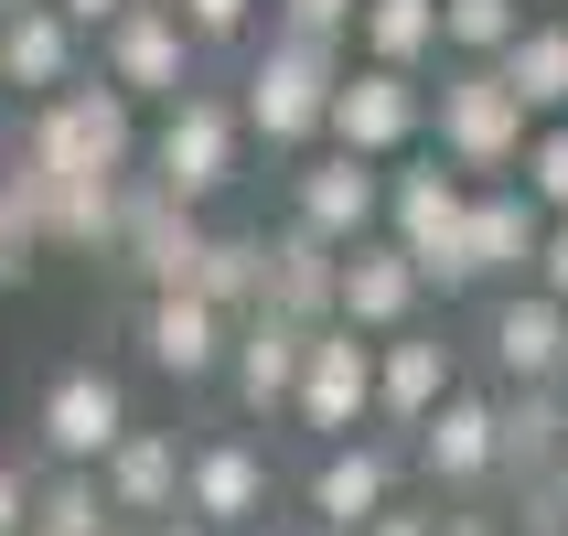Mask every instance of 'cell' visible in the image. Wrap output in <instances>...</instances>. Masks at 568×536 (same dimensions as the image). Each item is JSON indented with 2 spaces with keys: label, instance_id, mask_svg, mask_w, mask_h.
Wrapping results in <instances>:
<instances>
[{
  "label": "cell",
  "instance_id": "6da1fadb",
  "mask_svg": "<svg viewBox=\"0 0 568 536\" xmlns=\"http://www.w3.org/2000/svg\"><path fill=\"white\" fill-rule=\"evenodd\" d=\"M333 75H344V43H312V32H280V22H268L225 108H236V129H247V140H268V151H312Z\"/></svg>",
  "mask_w": 568,
  "mask_h": 536
},
{
  "label": "cell",
  "instance_id": "7a4b0ae2",
  "mask_svg": "<svg viewBox=\"0 0 568 536\" xmlns=\"http://www.w3.org/2000/svg\"><path fill=\"white\" fill-rule=\"evenodd\" d=\"M22 161H32V172H54V183H119L129 161H140V108H129L108 75H75V87L32 97Z\"/></svg>",
  "mask_w": 568,
  "mask_h": 536
},
{
  "label": "cell",
  "instance_id": "3957f363",
  "mask_svg": "<svg viewBox=\"0 0 568 536\" xmlns=\"http://www.w3.org/2000/svg\"><path fill=\"white\" fill-rule=\"evenodd\" d=\"M462 193H473V183H462L429 140H418V151H397V161H376V236H386V247H408L418 290H440V301H462V269H450Z\"/></svg>",
  "mask_w": 568,
  "mask_h": 536
},
{
  "label": "cell",
  "instance_id": "277c9868",
  "mask_svg": "<svg viewBox=\"0 0 568 536\" xmlns=\"http://www.w3.org/2000/svg\"><path fill=\"white\" fill-rule=\"evenodd\" d=\"M526 108L505 97V75L494 64H440V87H429V151L462 172V183H515V151H526Z\"/></svg>",
  "mask_w": 568,
  "mask_h": 536
},
{
  "label": "cell",
  "instance_id": "5b68a950",
  "mask_svg": "<svg viewBox=\"0 0 568 536\" xmlns=\"http://www.w3.org/2000/svg\"><path fill=\"white\" fill-rule=\"evenodd\" d=\"M236 172H247V129H236V108H225L215 87H183L172 108H161V129H151V183L204 215Z\"/></svg>",
  "mask_w": 568,
  "mask_h": 536
},
{
  "label": "cell",
  "instance_id": "8992f818",
  "mask_svg": "<svg viewBox=\"0 0 568 536\" xmlns=\"http://www.w3.org/2000/svg\"><path fill=\"white\" fill-rule=\"evenodd\" d=\"M418 129H429V75H397V64H365L354 54L322 97V140L354 161H397L418 151Z\"/></svg>",
  "mask_w": 568,
  "mask_h": 536
},
{
  "label": "cell",
  "instance_id": "52a82bcc",
  "mask_svg": "<svg viewBox=\"0 0 568 536\" xmlns=\"http://www.w3.org/2000/svg\"><path fill=\"white\" fill-rule=\"evenodd\" d=\"M193 64H204V43L172 22V0H129L119 22H97V75H108L129 108H172L183 87H204Z\"/></svg>",
  "mask_w": 568,
  "mask_h": 536
},
{
  "label": "cell",
  "instance_id": "ba28073f",
  "mask_svg": "<svg viewBox=\"0 0 568 536\" xmlns=\"http://www.w3.org/2000/svg\"><path fill=\"white\" fill-rule=\"evenodd\" d=\"M312 441H354V429H376V344L344 333V322H312V344H301V376H290V408Z\"/></svg>",
  "mask_w": 568,
  "mask_h": 536
},
{
  "label": "cell",
  "instance_id": "9c48e42d",
  "mask_svg": "<svg viewBox=\"0 0 568 536\" xmlns=\"http://www.w3.org/2000/svg\"><path fill=\"white\" fill-rule=\"evenodd\" d=\"M193 247H204V215L172 204L151 172H129V183H119V236H108V257H119L140 290H183V280H193Z\"/></svg>",
  "mask_w": 568,
  "mask_h": 536
},
{
  "label": "cell",
  "instance_id": "30bf717a",
  "mask_svg": "<svg viewBox=\"0 0 568 536\" xmlns=\"http://www.w3.org/2000/svg\"><path fill=\"white\" fill-rule=\"evenodd\" d=\"M537 204L515 183H473L462 193V225H450V269H462V290H515L526 280V257H537Z\"/></svg>",
  "mask_w": 568,
  "mask_h": 536
},
{
  "label": "cell",
  "instance_id": "8fae6325",
  "mask_svg": "<svg viewBox=\"0 0 568 536\" xmlns=\"http://www.w3.org/2000/svg\"><path fill=\"white\" fill-rule=\"evenodd\" d=\"M418 312H429V290H418L408 247H386V236H354V247H333V322H344V333L386 344V333H408Z\"/></svg>",
  "mask_w": 568,
  "mask_h": 536
},
{
  "label": "cell",
  "instance_id": "7c38bea8",
  "mask_svg": "<svg viewBox=\"0 0 568 536\" xmlns=\"http://www.w3.org/2000/svg\"><path fill=\"white\" fill-rule=\"evenodd\" d=\"M268 494H280V473H268V451L236 441V429L183 451V515H193L204 536H247L257 515H268Z\"/></svg>",
  "mask_w": 568,
  "mask_h": 536
},
{
  "label": "cell",
  "instance_id": "4fadbf2b",
  "mask_svg": "<svg viewBox=\"0 0 568 536\" xmlns=\"http://www.w3.org/2000/svg\"><path fill=\"white\" fill-rule=\"evenodd\" d=\"M129 429V386L108 376V365H64L54 386H43V408H32V441H43V462H64V473H97V451Z\"/></svg>",
  "mask_w": 568,
  "mask_h": 536
},
{
  "label": "cell",
  "instance_id": "5bb4252c",
  "mask_svg": "<svg viewBox=\"0 0 568 536\" xmlns=\"http://www.w3.org/2000/svg\"><path fill=\"white\" fill-rule=\"evenodd\" d=\"M97 494H108L119 526H161V515H183V441L129 418L119 441L97 451Z\"/></svg>",
  "mask_w": 568,
  "mask_h": 536
},
{
  "label": "cell",
  "instance_id": "9a60e30c",
  "mask_svg": "<svg viewBox=\"0 0 568 536\" xmlns=\"http://www.w3.org/2000/svg\"><path fill=\"white\" fill-rule=\"evenodd\" d=\"M290 225L322 236V247H354V236H376V161H354L322 140L301 172H290Z\"/></svg>",
  "mask_w": 568,
  "mask_h": 536
},
{
  "label": "cell",
  "instance_id": "2e32d148",
  "mask_svg": "<svg viewBox=\"0 0 568 536\" xmlns=\"http://www.w3.org/2000/svg\"><path fill=\"white\" fill-rule=\"evenodd\" d=\"M225 333H236V322H225L215 301H193V290H151V301H140V354H151V376H172V386H215L225 376Z\"/></svg>",
  "mask_w": 568,
  "mask_h": 536
},
{
  "label": "cell",
  "instance_id": "e0dca14e",
  "mask_svg": "<svg viewBox=\"0 0 568 536\" xmlns=\"http://www.w3.org/2000/svg\"><path fill=\"white\" fill-rule=\"evenodd\" d=\"M301 505H312V526L322 536H354L376 505H397V451L386 441H322V462H312V483H301Z\"/></svg>",
  "mask_w": 568,
  "mask_h": 536
},
{
  "label": "cell",
  "instance_id": "ac0fdd59",
  "mask_svg": "<svg viewBox=\"0 0 568 536\" xmlns=\"http://www.w3.org/2000/svg\"><path fill=\"white\" fill-rule=\"evenodd\" d=\"M301 344H312V322L290 312H236V333H225V386H236V408L247 418H280L290 408V376H301Z\"/></svg>",
  "mask_w": 568,
  "mask_h": 536
},
{
  "label": "cell",
  "instance_id": "d6986e66",
  "mask_svg": "<svg viewBox=\"0 0 568 536\" xmlns=\"http://www.w3.org/2000/svg\"><path fill=\"white\" fill-rule=\"evenodd\" d=\"M408 451H418V473L440 483V494H483V483H494V397L450 386L440 408L408 429Z\"/></svg>",
  "mask_w": 568,
  "mask_h": 536
},
{
  "label": "cell",
  "instance_id": "ffe728a7",
  "mask_svg": "<svg viewBox=\"0 0 568 536\" xmlns=\"http://www.w3.org/2000/svg\"><path fill=\"white\" fill-rule=\"evenodd\" d=\"M450 386H462V354H450L429 322L386 333V344H376V429H418V418L440 408Z\"/></svg>",
  "mask_w": 568,
  "mask_h": 536
},
{
  "label": "cell",
  "instance_id": "44dd1931",
  "mask_svg": "<svg viewBox=\"0 0 568 536\" xmlns=\"http://www.w3.org/2000/svg\"><path fill=\"white\" fill-rule=\"evenodd\" d=\"M87 75V32L64 22L54 0H22V11H0V87L11 97H54Z\"/></svg>",
  "mask_w": 568,
  "mask_h": 536
},
{
  "label": "cell",
  "instance_id": "7402d4cb",
  "mask_svg": "<svg viewBox=\"0 0 568 536\" xmlns=\"http://www.w3.org/2000/svg\"><path fill=\"white\" fill-rule=\"evenodd\" d=\"M558 333H568V312L526 280L494 290V312H483V354H494L505 386H558Z\"/></svg>",
  "mask_w": 568,
  "mask_h": 536
},
{
  "label": "cell",
  "instance_id": "603a6c76",
  "mask_svg": "<svg viewBox=\"0 0 568 536\" xmlns=\"http://www.w3.org/2000/svg\"><path fill=\"white\" fill-rule=\"evenodd\" d=\"M558 451H568V397L558 386H505V397H494V473L547 483Z\"/></svg>",
  "mask_w": 568,
  "mask_h": 536
},
{
  "label": "cell",
  "instance_id": "cb8c5ba5",
  "mask_svg": "<svg viewBox=\"0 0 568 536\" xmlns=\"http://www.w3.org/2000/svg\"><path fill=\"white\" fill-rule=\"evenodd\" d=\"M494 75H505V97L526 108V119H568V22L558 11H526L515 43L494 54Z\"/></svg>",
  "mask_w": 568,
  "mask_h": 536
},
{
  "label": "cell",
  "instance_id": "d4e9b609",
  "mask_svg": "<svg viewBox=\"0 0 568 536\" xmlns=\"http://www.w3.org/2000/svg\"><path fill=\"white\" fill-rule=\"evenodd\" d=\"M365 64H397V75H429L440 64V0H354V32H344Z\"/></svg>",
  "mask_w": 568,
  "mask_h": 536
},
{
  "label": "cell",
  "instance_id": "484cf974",
  "mask_svg": "<svg viewBox=\"0 0 568 536\" xmlns=\"http://www.w3.org/2000/svg\"><path fill=\"white\" fill-rule=\"evenodd\" d=\"M257 301L290 312V322H333V247L301 236V225H280L268 236V269H257Z\"/></svg>",
  "mask_w": 568,
  "mask_h": 536
},
{
  "label": "cell",
  "instance_id": "4316f807",
  "mask_svg": "<svg viewBox=\"0 0 568 536\" xmlns=\"http://www.w3.org/2000/svg\"><path fill=\"white\" fill-rule=\"evenodd\" d=\"M257 269H268V236H215V225H204V247H193V301H215L225 322L236 312H257Z\"/></svg>",
  "mask_w": 568,
  "mask_h": 536
},
{
  "label": "cell",
  "instance_id": "83f0119b",
  "mask_svg": "<svg viewBox=\"0 0 568 536\" xmlns=\"http://www.w3.org/2000/svg\"><path fill=\"white\" fill-rule=\"evenodd\" d=\"M526 22V0H440V64H494Z\"/></svg>",
  "mask_w": 568,
  "mask_h": 536
},
{
  "label": "cell",
  "instance_id": "f1b7e54d",
  "mask_svg": "<svg viewBox=\"0 0 568 536\" xmlns=\"http://www.w3.org/2000/svg\"><path fill=\"white\" fill-rule=\"evenodd\" d=\"M119 515H108V494H97V473H43L32 483V536H108Z\"/></svg>",
  "mask_w": 568,
  "mask_h": 536
},
{
  "label": "cell",
  "instance_id": "f546056e",
  "mask_svg": "<svg viewBox=\"0 0 568 536\" xmlns=\"http://www.w3.org/2000/svg\"><path fill=\"white\" fill-rule=\"evenodd\" d=\"M515 193H526L537 215H568V119H537V129H526V151H515Z\"/></svg>",
  "mask_w": 568,
  "mask_h": 536
},
{
  "label": "cell",
  "instance_id": "4dcf8cb0",
  "mask_svg": "<svg viewBox=\"0 0 568 536\" xmlns=\"http://www.w3.org/2000/svg\"><path fill=\"white\" fill-rule=\"evenodd\" d=\"M257 11H268V0H172V22H183L193 43H257Z\"/></svg>",
  "mask_w": 568,
  "mask_h": 536
},
{
  "label": "cell",
  "instance_id": "1f68e13d",
  "mask_svg": "<svg viewBox=\"0 0 568 536\" xmlns=\"http://www.w3.org/2000/svg\"><path fill=\"white\" fill-rule=\"evenodd\" d=\"M526 290H547V301L568 312V215H547V225H537V257H526Z\"/></svg>",
  "mask_w": 568,
  "mask_h": 536
},
{
  "label": "cell",
  "instance_id": "d6a6232c",
  "mask_svg": "<svg viewBox=\"0 0 568 536\" xmlns=\"http://www.w3.org/2000/svg\"><path fill=\"white\" fill-rule=\"evenodd\" d=\"M280 11V32H312V43H344L354 32V0H268Z\"/></svg>",
  "mask_w": 568,
  "mask_h": 536
},
{
  "label": "cell",
  "instance_id": "836d02e7",
  "mask_svg": "<svg viewBox=\"0 0 568 536\" xmlns=\"http://www.w3.org/2000/svg\"><path fill=\"white\" fill-rule=\"evenodd\" d=\"M429 526H440V505H376L354 536H429Z\"/></svg>",
  "mask_w": 568,
  "mask_h": 536
},
{
  "label": "cell",
  "instance_id": "e575fe53",
  "mask_svg": "<svg viewBox=\"0 0 568 536\" xmlns=\"http://www.w3.org/2000/svg\"><path fill=\"white\" fill-rule=\"evenodd\" d=\"M22 526H32V473L0 462V536H22Z\"/></svg>",
  "mask_w": 568,
  "mask_h": 536
},
{
  "label": "cell",
  "instance_id": "d590c367",
  "mask_svg": "<svg viewBox=\"0 0 568 536\" xmlns=\"http://www.w3.org/2000/svg\"><path fill=\"white\" fill-rule=\"evenodd\" d=\"M54 11H64V22H75V32H97V22H119L129 0H54Z\"/></svg>",
  "mask_w": 568,
  "mask_h": 536
},
{
  "label": "cell",
  "instance_id": "8d00e7d4",
  "mask_svg": "<svg viewBox=\"0 0 568 536\" xmlns=\"http://www.w3.org/2000/svg\"><path fill=\"white\" fill-rule=\"evenodd\" d=\"M22 269H32V247L11 236V225H0V290H22Z\"/></svg>",
  "mask_w": 568,
  "mask_h": 536
},
{
  "label": "cell",
  "instance_id": "74e56055",
  "mask_svg": "<svg viewBox=\"0 0 568 536\" xmlns=\"http://www.w3.org/2000/svg\"><path fill=\"white\" fill-rule=\"evenodd\" d=\"M429 536H505V515H440Z\"/></svg>",
  "mask_w": 568,
  "mask_h": 536
},
{
  "label": "cell",
  "instance_id": "f35d334b",
  "mask_svg": "<svg viewBox=\"0 0 568 536\" xmlns=\"http://www.w3.org/2000/svg\"><path fill=\"white\" fill-rule=\"evenodd\" d=\"M140 536H204V526H193V515H161V526H140Z\"/></svg>",
  "mask_w": 568,
  "mask_h": 536
},
{
  "label": "cell",
  "instance_id": "ab89813d",
  "mask_svg": "<svg viewBox=\"0 0 568 536\" xmlns=\"http://www.w3.org/2000/svg\"><path fill=\"white\" fill-rule=\"evenodd\" d=\"M247 536H312V526H268V515H257V526H247Z\"/></svg>",
  "mask_w": 568,
  "mask_h": 536
},
{
  "label": "cell",
  "instance_id": "60d3db41",
  "mask_svg": "<svg viewBox=\"0 0 568 536\" xmlns=\"http://www.w3.org/2000/svg\"><path fill=\"white\" fill-rule=\"evenodd\" d=\"M558 397H568V333H558Z\"/></svg>",
  "mask_w": 568,
  "mask_h": 536
},
{
  "label": "cell",
  "instance_id": "b9f144b4",
  "mask_svg": "<svg viewBox=\"0 0 568 536\" xmlns=\"http://www.w3.org/2000/svg\"><path fill=\"white\" fill-rule=\"evenodd\" d=\"M547 483H558V494H568V451H558V473H547Z\"/></svg>",
  "mask_w": 568,
  "mask_h": 536
},
{
  "label": "cell",
  "instance_id": "7bdbcfd3",
  "mask_svg": "<svg viewBox=\"0 0 568 536\" xmlns=\"http://www.w3.org/2000/svg\"><path fill=\"white\" fill-rule=\"evenodd\" d=\"M108 536H140V526H108Z\"/></svg>",
  "mask_w": 568,
  "mask_h": 536
},
{
  "label": "cell",
  "instance_id": "ee69618b",
  "mask_svg": "<svg viewBox=\"0 0 568 536\" xmlns=\"http://www.w3.org/2000/svg\"><path fill=\"white\" fill-rule=\"evenodd\" d=\"M0 11H22V0H0Z\"/></svg>",
  "mask_w": 568,
  "mask_h": 536
},
{
  "label": "cell",
  "instance_id": "f6af8a7d",
  "mask_svg": "<svg viewBox=\"0 0 568 536\" xmlns=\"http://www.w3.org/2000/svg\"><path fill=\"white\" fill-rule=\"evenodd\" d=\"M558 22H568V0H558Z\"/></svg>",
  "mask_w": 568,
  "mask_h": 536
},
{
  "label": "cell",
  "instance_id": "bcb514c9",
  "mask_svg": "<svg viewBox=\"0 0 568 536\" xmlns=\"http://www.w3.org/2000/svg\"><path fill=\"white\" fill-rule=\"evenodd\" d=\"M526 11H537V0H526Z\"/></svg>",
  "mask_w": 568,
  "mask_h": 536
},
{
  "label": "cell",
  "instance_id": "7dc6e473",
  "mask_svg": "<svg viewBox=\"0 0 568 536\" xmlns=\"http://www.w3.org/2000/svg\"><path fill=\"white\" fill-rule=\"evenodd\" d=\"M22 536H32V526H22Z\"/></svg>",
  "mask_w": 568,
  "mask_h": 536
}]
</instances>
